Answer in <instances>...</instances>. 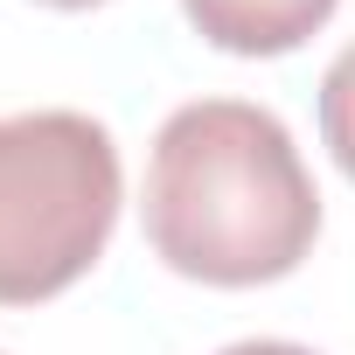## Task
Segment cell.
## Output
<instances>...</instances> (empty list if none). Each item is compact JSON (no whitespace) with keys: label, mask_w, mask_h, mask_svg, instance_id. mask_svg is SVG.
I'll list each match as a JSON object with an SVG mask.
<instances>
[{"label":"cell","mask_w":355,"mask_h":355,"mask_svg":"<svg viewBox=\"0 0 355 355\" xmlns=\"http://www.w3.org/2000/svg\"><path fill=\"white\" fill-rule=\"evenodd\" d=\"M146 244L202 286H272L320 237V189L279 112L196 98L146 153Z\"/></svg>","instance_id":"6da1fadb"},{"label":"cell","mask_w":355,"mask_h":355,"mask_svg":"<svg viewBox=\"0 0 355 355\" xmlns=\"http://www.w3.org/2000/svg\"><path fill=\"white\" fill-rule=\"evenodd\" d=\"M119 146L91 112L0 119V306H35L77 286L119 223Z\"/></svg>","instance_id":"7a4b0ae2"},{"label":"cell","mask_w":355,"mask_h":355,"mask_svg":"<svg viewBox=\"0 0 355 355\" xmlns=\"http://www.w3.org/2000/svg\"><path fill=\"white\" fill-rule=\"evenodd\" d=\"M334 8L341 0H182L196 35L230 56H286L313 28H327Z\"/></svg>","instance_id":"3957f363"},{"label":"cell","mask_w":355,"mask_h":355,"mask_svg":"<svg viewBox=\"0 0 355 355\" xmlns=\"http://www.w3.org/2000/svg\"><path fill=\"white\" fill-rule=\"evenodd\" d=\"M320 139H327V153H334V167L355 182V42L327 63V77H320Z\"/></svg>","instance_id":"277c9868"},{"label":"cell","mask_w":355,"mask_h":355,"mask_svg":"<svg viewBox=\"0 0 355 355\" xmlns=\"http://www.w3.org/2000/svg\"><path fill=\"white\" fill-rule=\"evenodd\" d=\"M216 355H313V348H300V341H230Z\"/></svg>","instance_id":"5b68a950"},{"label":"cell","mask_w":355,"mask_h":355,"mask_svg":"<svg viewBox=\"0 0 355 355\" xmlns=\"http://www.w3.org/2000/svg\"><path fill=\"white\" fill-rule=\"evenodd\" d=\"M42 8H98V0H42Z\"/></svg>","instance_id":"8992f818"}]
</instances>
